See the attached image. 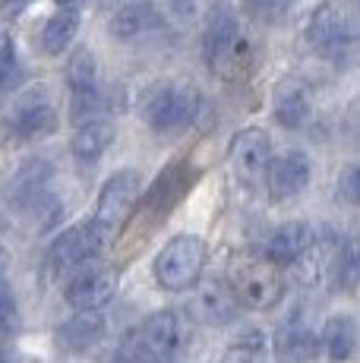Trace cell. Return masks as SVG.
<instances>
[{"label":"cell","instance_id":"cell-5","mask_svg":"<svg viewBox=\"0 0 360 363\" xmlns=\"http://www.w3.org/2000/svg\"><path fill=\"white\" fill-rule=\"evenodd\" d=\"M206 265V243L196 234H177L158 250L152 272L155 281L171 294H184V291L196 288L199 275Z\"/></svg>","mask_w":360,"mask_h":363},{"label":"cell","instance_id":"cell-18","mask_svg":"<svg viewBox=\"0 0 360 363\" xmlns=\"http://www.w3.org/2000/svg\"><path fill=\"white\" fill-rule=\"evenodd\" d=\"M329 275L335 291L354 294L360 288V240L357 237H338L329 259Z\"/></svg>","mask_w":360,"mask_h":363},{"label":"cell","instance_id":"cell-30","mask_svg":"<svg viewBox=\"0 0 360 363\" xmlns=\"http://www.w3.org/2000/svg\"><path fill=\"white\" fill-rule=\"evenodd\" d=\"M60 4V10H76L79 4H86V0H57Z\"/></svg>","mask_w":360,"mask_h":363},{"label":"cell","instance_id":"cell-27","mask_svg":"<svg viewBox=\"0 0 360 363\" xmlns=\"http://www.w3.org/2000/svg\"><path fill=\"white\" fill-rule=\"evenodd\" d=\"M16 48H13V38L10 35H0V86H6V82L16 76Z\"/></svg>","mask_w":360,"mask_h":363},{"label":"cell","instance_id":"cell-28","mask_svg":"<svg viewBox=\"0 0 360 363\" xmlns=\"http://www.w3.org/2000/svg\"><path fill=\"white\" fill-rule=\"evenodd\" d=\"M168 6H171V13H174L177 19H193V0H168Z\"/></svg>","mask_w":360,"mask_h":363},{"label":"cell","instance_id":"cell-26","mask_svg":"<svg viewBox=\"0 0 360 363\" xmlns=\"http://www.w3.org/2000/svg\"><path fill=\"white\" fill-rule=\"evenodd\" d=\"M338 199L360 208V164H344L338 174Z\"/></svg>","mask_w":360,"mask_h":363},{"label":"cell","instance_id":"cell-9","mask_svg":"<svg viewBox=\"0 0 360 363\" xmlns=\"http://www.w3.org/2000/svg\"><path fill=\"white\" fill-rule=\"evenodd\" d=\"M303 38H307V45L313 54L335 60V57H342L348 41H351V19L344 16L342 6H338L335 0H325V4H320L313 10Z\"/></svg>","mask_w":360,"mask_h":363},{"label":"cell","instance_id":"cell-4","mask_svg":"<svg viewBox=\"0 0 360 363\" xmlns=\"http://www.w3.org/2000/svg\"><path fill=\"white\" fill-rule=\"evenodd\" d=\"M227 284L234 297L247 310H272L285 297V278L279 265H272L266 256L237 253L227 265Z\"/></svg>","mask_w":360,"mask_h":363},{"label":"cell","instance_id":"cell-13","mask_svg":"<svg viewBox=\"0 0 360 363\" xmlns=\"http://www.w3.org/2000/svg\"><path fill=\"white\" fill-rule=\"evenodd\" d=\"M313 164H310L307 152L303 149H288L279 158H272L266 171V186L275 199H294L307 190Z\"/></svg>","mask_w":360,"mask_h":363},{"label":"cell","instance_id":"cell-23","mask_svg":"<svg viewBox=\"0 0 360 363\" xmlns=\"http://www.w3.org/2000/svg\"><path fill=\"white\" fill-rule=\"evenodd\" d=\"M76 32H79V10H57L41 29V48L45 54L57 57L67 48L76 41Z\"/></svg>","mask_w":360,"mask_h":363},{"label":"cell","instance_id":"cell-29","mask_svg":"<svg viewBox=\"0 0 360 363\" xmlns=\"http://www.w3.org/2000/svg\"><path fill=\"white\" fill-rule=\"evenodd\" d=\"M10 335H13V329H10V316H4V313H0V351L6 347Z\"/></svg>","mask_w":360,"mask_h":363},{"label":"cell","instance_id":"cell-31","mask_svg":"<svg viewBox=\"0 0 360 363\" xmlns=\"http://www.w3.org/2000/svg\"><path fill=\"white\" fill-rule=\"evenodd\" d=\"M0 363H16V360H13V357H6V354L0 351Z\"/></svg>","mask_w":360,"mask_h":363},{"label":"cell","instance_id":"cell-19","mask_svg":"<svg viewBox=\"0 0 360 363\" xmlns=\"http://www.w3.org/2000/svg\"><path fill=\"white\" fill-rule=\"evenodd\" d=\"M114 136H117L114 123L105 121V117H101V121L86 123V127H79L76 130V136H73V143H70V152H73L76 164L92 167L95 162H101V155L111 149Z\"/></svg>","mask_w":360,"mask_h":363},{"label":"cell","instance_id":"cell-20","mask_svg":"<svg viewBox=\"0 0 360 363\" xmlns=\"http://www.w3.org/2000/svg\"><path fill=\"white\" fill-rule=\"evenodd\" d=\"M101 338H105V316L101 313H76L73 319H67L57 329V345L73 354L89 351Z\"/></svg>","mask_w":360,"mask_h":363},{"label":"cell","instance_id":"cell-7","mask_svg":"<svg viewBox=\"0 0 360 363\" xmlns=\"http://www.w3.org/2000/svg\"><path fill=\"white\" fill-rule=\"evenodd\" d=\"M140 196H142V177H140V171H133V167H123V171L111 174L105 180L92 221L99 225V231L108 237V243L114 240L123 225H127L130 212L136 208Z\"/></svg>","mask_w":360,"mask_h":363},{"label":"cell","instance_id":"cell-12","mask_svg":"<svg viewBox=\"0 0 360 363\" xmlns=\"http://www.w3.org/2000/svg\"><path fill=\"white\" fill-rule=\"evenodd\" d=\"M237 297H234L227 278H199L193 288V303L190 313L206 325H227L237 319Z\"/></svg>","mask_w":360,"mask_h":363},{"label":"cell","instance_id":"cell-33","mask_svg":"<svg viewBox=\"0 0 360 363\" xmlns=\"http://www.w3.org/2000/svg\"><path fill=\"white\" fill-rule=\"evenodd\" d=\"M351 4H354V10H357V13H360V0H351Z\"/></svg>","mask_w":360,"mask_h":363},{"label":"cell","instance_id":"cell-32","mask_svg":"<svg viewBox=\"0 0 360 363\" xmlns=\"http://www.w3.org/2000/svg\"><path fill=\"white\" fill-rule=\"evenodd\" d=\"M0 231H4V208H0Z\"/></svg>","mask_w":360,"mask_h":363},{"label":"cell","instance_id":"cell-1","mask_svg":"<svg viewBox=\"0 0 360 363\" xmlns=\"http://www.w3.org/2000/svg\"><path fill=\"white\" fill-rule=\"evenodd\" d=\"M203 54L212 73L225 76V79H234V76H240L250 67L253 45L227 4H212L209 19H206Z\"/></svg>","mask_w":360,"mask_h":363},{"label":"cell","instance_id":"cell-17","mask_svg":"<svg viewBox=\"0 0 360 363\" xmlns=\"http://www.w3.org/2000/svg\"><path fill=\"white\" fill-rule=\"evenodd\" d=\"M111 35L117 41H140L145 35L162 29V13L155 4L149 0H133V4H123L120 10L111 16Z\"/></svg>","mask_w":360,"mask_h":363},{"label":"cell","instance_id":"cell-11","mask_svg":"<svg viewBox=\"0 0 360 363\" xmlns=\"http://www.w3.org/2000/svg\"><path fill=\"white\" fill-rule=\"evenodd\" d=\"M114 294H117V275L108 265H82L79 272H73L64 288L67 303L76 313H101V306H108Z\"/></svg>","mask_w":360,"mask_h":363},{"label":"cell","instance_id":"cell-25","mask_svg":"<svg viewBox=\"0 0 360 363\" xmlns=\"http://www.w3.org/2000/svg\"><path fill=\"white\" fill-rule=\"evenodd\" d=\"M240 10L247 19L259 26H279L285 23L294 10V0H240Z\"/></svg>","mask_w":360,"mask_h":363},{"label":"cell","instance_id":"cell-10","mask_svg":"<svg viewBox=\"0 0 360 363\" xmlns=\"http://www.w3.org/2000/svg\"><path fill=\"white\" fill-rule=\"evenodd\" d=\"M227 158H231V167L240 184L256 186L259 180H266V171L272 164V139H269L266 130L247 127V130L234 133Z\"/></svg>","mask_w":360,"mask_h":363},{"label":"cell","instance_id":"cell-8","mask_svg":"<svg viewBox=\"0 0 360 363\" xmlns=\"http://www.w3.org/2000/svg\"><path fill=\"white\" fill-rule=\"evenodd\" d=\"M105 247H108V237L99 231V225H95L92 218L82 221V225H73L47 250V272H51V275L79 272L82 265H89L95 256H101Z\"/></svg>","mask_w":360,"mask_h":363},{"label":"cell","instance_id":"cell-21","mask_svg":"<svg viewBox=\"0 0 360 363\" xmlns=\"http://www.w3.org/2000/svg\"><path fill=\"white\" fill-rule=\"evenodd\" d=\"M357 347V323L351 316H329L322 325V351L329 354L332 363H344L354 357Z\"/></svg>","mask_w":360,"mask_h":363},{"label":"cell","instance_id":"cell-2","mask_svg":"<svg viewBox=\"0 0 360 363\" xmlns=\"http://www.w3.org/2000/svg\"><path fill=\"white\" fill-rule=\"evenodd\" d=\"M184 345V323L174 310H158L123 335L117 347L120 363H174Z\"/></svg>","mask_w":360,"mask_h":363},{"label":"cell","instance_id":"cell-22","mask_svg":"<svg viewBox=\"0 0 360 363\" xmlns=\"http://www.w3.org/2000/svg\"><path fill=\"white\" fill-rule=\"evenodd\" d=\"M269 360V338L262 329H240L227 341L225 354H221V363H266Z\"/></svg>","mask_w":360,"mask_h":363},{"label":"cell","instance_id":"cell-14","mask_svg":"<svg viewBox=\"0 0 360 363\" xmlns=\"http://www.w3.org/2000/svg\"><path fill=\"white\" fill-rule=\"evenodd\" d=\"M272 114L285 130L307 127L310 114H313V99H310V86L300 79V76H285V79L275 82Z\"/></svg>","mask_w":360,"mask_h":363},{"label":"cell","instance_id":"cell-3","mask_svg":"<svg viewBox=\"0 0 360 363\" xmlns=\"http://www.w3.org/2000/svg\"><path fill=\"white\" fill-rule=\"evenodd\" d=\"M199 114V89L184 79H164L142 95V117L158 136H180Z\"/></svg>","mask_w":360,"mask_h":363},{"label":"cell","instance_id":"cell-16","mask_svg":"<svg viewBox=\"0 0 360 363\" xmlns=\"http://www.w3.org/2000/svg\"><path fill=\"white\" fill-rule=\"evenodd\" d=\"M272 351L279 363H310L320 354V335L303 319H285L272 335Z\"/></svg>","mask_w":360,"mask_h":363},{"label":"cell","instance_id":"cell-15","mask_svg":"<svg viewBox=\"0 0 360 363\" xmlns=\"http://www.w3.org/2000/svg\"><path fill=\"white\" fill-rule=\"evenodd\" d=\"M316 243V231L307 221H285L279 225L262 243V256L272 265H291L300 262L310 253V247Z\"/></svg>","mask_w":360,"mask_h":363},{"label":"cell","instance_id":"cell-6","mask_svg":"<svg viewBox=\"0 0 360 363\" xmlns=\"http://www.w3.org/2000/svg\"><path fill=\"white\" fill-rule=\"evenodd\" d=\"M4 130L16 143H38L57 130V108L45 86L23 89L4 111Z\"/></svg>","mask_w":360,"mask_h":363},{"label":"cell","instance_id":"cell-24","mask_svg":"<svg viewBox=\"0 0 360 363\" xmlns=\"http://www.w3.org/2000/svg\"><path fill=\"white\" fill-rule=\"evenodd\" d=\"M67 86H70V99L79 95H92L99 92V60L89 48H76L70 64H67Z\"/></svg>","mask_w":360,"mask_h":363}]
</instances>
